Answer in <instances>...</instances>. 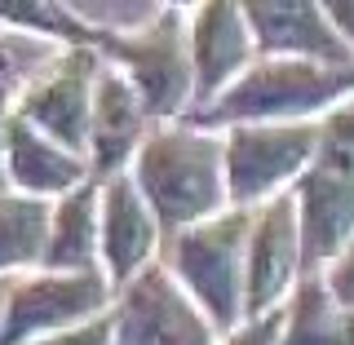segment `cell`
Segmentation results:
<instances>
[{"label": "cell", "instance_id": "obj_2", "mask_svg": "<svg viewBox=\"0 0 354 345\" xmlns=\"http://www.w3.org/2000/svg\"><path fill=\"white\" fill-rule=\"evenodd\" d=\"M350 88H354V71L297 62V58H252L217 102L191 111L182 124L199 133L235 129V124H297V120H319L332 106L350 102Z\"/></svg>", "mask_w": 354, "mask_h": 345}, {"label": "cell", "instance_id": "obj_12", "mask_svg": "<svg viewBox=\"0 0 354 345\" xmlns=\"http://www.w3.org/2000/svg\"><path fill=\"white\" fill-rule=\"evenodd\" d=\"M186 49H191V102H195V111L217 102L239 80L243 66L257 58L248 22H243V9L235 0H208V5L186 9Z\"/></svg>", "mask_w": 354, "mask_h": 345}, {"label": "cell", "instance_id": "obj_6", "mask_svg": "<svg viewBox=\"0 0 354 345\" xmlns=\"http://www.w3.org/2000/svg\"><path fill=\"white\" fill-rule=\"evenodd\" d=\"M319 147V120L297 124H235L221 138V173H226V204L257 208L266 199L292 191Z\"/></svg>", "mask_w": 354, "mask_h": 345}, {"label": "cell", "instance_id": "obj_4", "mask_svg": "<svg viewBox=\"0 0 354 345\" xmlns=\"http://www.w3.org/2000/svg\"><path fill=\"white\" fill-rule=\"evenodd\" d=\"M97 62L133 84L151 124H177L191 115V49H186V5H164L142 31L97 27Z\"/></svg>", "mask_w": 354, "mask_h": 345}, {"label": "cell", "instance_id": "obj_20", "mask_svg": "<svg viewBox=\"0 0 354 345\" xmlns=\"http://www.w3.org/2000/svg\"><path fill=\"white\" fill-rule=\"evenodd\" d=\"M31 345H115V319H111V306L102 315L84 319V324L66 328V332H53V337H40Z\"/></svg>", "mask_w": 354, "mask_h": 345}, {"label": "cell", "instance_id": "obj_8", "mask_svg": "<svg viewBox=\"0 0 354 345\" xmlns=\"http://www.w3.org/2000/svg\"><path fill=\"white\" fill-rule=\"evenodd\" d=\"M115 345H217L213 324L204 319L164 261L142 265L111 297Z\"/></svg>", "mask_w": 354, "mask_h": 345}, {"label": "cell", "instance_id": "obj_17", "mask_svg": "<svg viewBox=\"0 0 354 345\" xmlns=\"http://www.w3.org/2000/svg\"><path fill=\"white\" fill-rule=\"evenodd\" d=\"M350 315L328 297L319 270H306L283 301L279 345H350Z\"/></svg>", "mask_w": 354, "mask_h": 345}, {"label": "cell", "instance_id": "obj_19", "mask_svg": "<svg viewBox=\"0 0 354 345\" xmlns=\"http://www.w3.org/2000/svg\"><path fill=\"white\" fill-rule=\"evenodd\" d=\"M0 22L18 31H36V36L62 40L66 49H93L97 27L84 22L75 9L58 5V0H0Z\"/></svg>", "mask_w": 354, "mask_h": 345}, {"label": "cell", "instance_id": "obj_11", "mask_svg": "<svg viewBox=\"0 0 354 345\" xmlns=\"http://www.w3.org/2000/svg\"><path fill=\"white\" fill-rule=\"evenodd\" d=\"M239 9L257 58H297L354 71V44L328 22L324 5H315V0H248Z\"/></svg>", "mask_w": 354, "mask_h": 345}, {"label": "cell", "instance_id": "obj_7", "mask_svg": "<svg viewBox=\"0 0 354 345\" xmlns=\"http://www.w3.org/2000/svg\"><path fill=\"white\" fill-rule=\"evenodd\" d=\"M111 283L102 270H40L9 283L0 345H31L40 337L66 332L111 306Z\"/></svg>", "mask_w": 354, "mask_h": 345}, {"label": "cell", "instance_id": "obj_18", "mask_svg": "<svg viewBox=\"0 0 354 345\" xmlns=\"http://www.w3.org/2000/svg\"><path fill=\"white\" fill-rule=\"evenodd\" d=\"M53 199L0 191V274L5 270H40L49 243Z\"/></svg>", "mask_w": 354, "mask_h": 345}, {"label": "cell", "instance_id": "obj_14", "mask_svg": "<svg viewBox=\"0 0 354 345\" xmlns=\"http://www.w3.org/2000/svg\"><path fill=\"white\" fill-rule=\"evenodd\" d=\"M151 129L155 124L147 120V111H142L133 84L120 71H111L106 62H97L93 115H88V177L102 186L115 173H124Z\"/></svg>", "mask_w": 354, "mask_h": 345}, {"label": "cell", "instance_id": "obj_13", "mask_svg": "<svg viewBox=\"0 0 354 345\" xmlns=\"http://www.w3.org/2000/svg\"><path fill=\"white\" fill-rule=\"evenodd\" d=\"M155 252H160V226L124 169L102 182V195H97V265L111 292L124 288L142 265H151Z\"/></svg>", "mask_w": 354, "mask_h": 345}, {"label": "cell", "instance_id": "obj_3", "mask_svg": "<svg viewBox=\"0 0 354 345\" xmlns=\"http://www.w3.org/2000/svg\"><path fill=\"white\" fill-rule=\"evenodd\" d=\"M301 274L324 270L354 248V106L341 102L319 115V147L306 173L292 182Z\"/></svg>", "mask_w": 354, "mask_h": 345}, {"label": "cell", "instance_id": "obj_5", "mask_svg": "<svg viewBox=\"0 0 354 345\" xmlns=\"http://www.w3.org/2000/svg\"><path fill=\"white\" fill-rule=\"evenodd\" d=\"M252 208H226V213L186 226L177 235L160 239L169 252V274L182 283V292L204 310L217 337L243 324V252H248Z\"/></svg>", "mask_w": 354, "mask_h": 345}, {"label": "cell", "instance_id": "obj_22", "mask_svg": "<svg viewBox=\"0 0 354 345\" xmlns=\"http://www.w3.org/2000/svg\"><path fill=\"white\" fill-rule=\"evenodd\" d=\"M9 106H14V88H9V80H0V191H9V182H5V120H9Z\"/></svg>", "mask_w": 354, "mask_h": 345}, {"label": "cell", "instance_id": "obj_10", "mask_svg": "<svg viewBox=\"0 0 354 345\" xmlns=\"http://www.w3.org/2000/svg\"><path fill=\"white\" fill-rule=\"evenodd\" d=\"M301 279V235H297L292 191L252 208L248 252H243V319L270 315Z\"/></svg>", "mask_w": 354, "mask_h": 345}, {"label": "cell", "instance_id": "obj_15", "mask_svg": "<svg viewBox=\"0 0 354 345\" xmlns=\"http://www.w3.org/2000/svg\"><path fill=\"white\" fill-rule=\"evenodd\" d=\"M5 182L18 195L58 199L66 191H75L80 182H88V164L80 155L62 151L58 142H49L44 133H36L27 120L9 115L5 120Z\"/></svg>", "mask_w": 354, "mask_h": 345}, {"label": "cell", "instance_id": "obj_1", "mask_svg": "<svg viewBox=\"0 0 354 345\" xmlns=\"http://www.w3.org/2000/svg\"><path fill=\"white\" fill-rule=\"evenodd\" d=\"M138 195L147 199L160 239L186 226L226 213V173H221V138L191 124H155L129 164Z\"/></svg>", "mask_w": 354, "mask_h": 345}, {"label": "cell", "instance_id": "obj_21", "mask_svg": "<svg viewBox=\"0 0 354 345\" xmlns=\"http://www.w3.org/2000/svg\"><path fill=\"white\" fill-rule=\"evenodd\" d=\"M279 328H283V306H279V310H270V315L243 319L235 332L217 337V345H279Z\"/></svg>", "mask_w": 354, "mask_h": 345}, {"label": "cell", "instance_id": "obj_16", "mask_svg": "<svg viewBox=\"0 0 354 345\" xmlns=\"http://www.w3.org/2000/svg\"><path fill=\"white\" fill-rule=\"evenodd\" d=\"M97 195L102 186L88 177L75 191L53 199L40 270H102L97 265Z\"/></svg>", "mask_w": 354, "mask_h": 345}, {"label": "cell", "instance_id": "obj_9", "mask_svg": "<svg viewBox=\"0 0 354 345\" xmlns=\"http://www.w3.org/2000/svg\"><path fill=\"white\" fill-rule=\"evenodd\" d=\"M93 75L97 53L93 49H66L53 66L31 80L22 93H14L9 115L27 120L36 133L58 142L62 151L80 155L88 164V115H93Z\"/></svg>", "mask_w": 354, "mask_h": 345}]
</instances>
